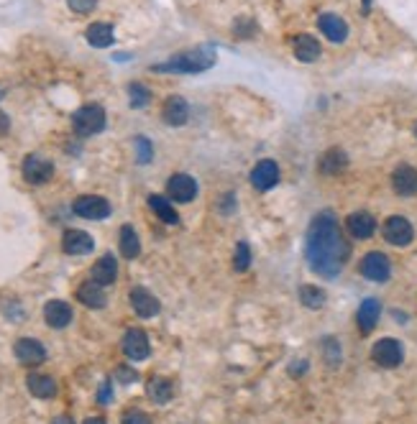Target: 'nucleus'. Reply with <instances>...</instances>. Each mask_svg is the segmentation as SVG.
I'll return each instance as SVG.
<instances>
[{"label": "nucleus", "mask_w": 417, "mask_h": 424, "mask_svg": "<svg viewBox=\"0 0 417 424\" xmlns=\"http://www.w3.org/2000/svg\"><path fill=\"white\" fill-rule=\"evenodd\" d=\"M391 187L399 197H412L417 195V169L410 164H402L391 174Z\"/></svg>", "instance_id": "obj_14"}, {"label": "nucleus", "mask_w": 417, "mask_h": 424, "mask_svg": "<svg viewBox=\"0 0 417 424\" xmlns=\"http://www.w3.org/2000/svg\"><path fill=\"white\" fill-rule=\"evenodd\" d=\"M54 177V164L49 158L39 156V153H31V156L23 158V179L28 184H44Z\"/></svg>", "instance_id": "obj_6"}, {"label": "nucleus", "mask_w": 417, "mask_h": 424, "mask_svg": "<svg viewBox=\"0 0 417 424\" xmlns=\"http://www.w3.org/2000/svg\"><path fill=\"white\" fill-rule=\"evenodd\" d=\"M215 64V51L210 46H197V49L182 51L164 64H154V72H182V75H195V72H205Z\"/></svg>", "instance_id": "obj_2"}, {"label": "nucleus", "mask_w": 417, "mask_h": 424, "mask_svg": "<svg viewBox=\"0 0 417 424\" xmlns=\"http://www.w3.org/2000/svg\"><path fill=\"white\" fill-rule=\"evenodd\" d=\"M121 254L126 259H136L141 254V243H139V235L131 225H123L121 228Z\"/></svg>", "instance_id": "obj_28"}, {"label": "nucleus", "mask_w": 417, "mask_h": 424, "mask_svg": "<svg viewBox=\"0 0 417 424\" xmlns=\"http://www.w3.org/2000/svg\"><path fill=\"white\" fill-rule=\"evenodd\" d=\"M318 28L333 44H343L348 38V23L340 16H335V13H323L320 18H318Z\"/></svg>", "instance_id": "obj_11"}, {"label": "nucleus", "mask_w": 417, "mask_h": 424, "mask_svg": "<svg viewBox=\"0 0 417 424\" xmlns=\"http://www.w3.org/2000/svg\"><path fill=\"white\" fill-rule=\"evenodd\" d=\"M346 166H348V156L343 148H327L320 156V161H318V169L323 174H327V177H335L340 171H346Z\"/></svg>", "instance_id": "obj_20"}, {"label": "nucleus", "mask_w": 417, "mask_h": 424, "mask_svg": "<svg viewBox=\"0 0 417 424\" xmlns=\"http://www.w3.org/2000/svg\"><path fill=\"white\" fill-rule=\"evenodd\" d=\"M72 210H75V215L85 217V220H105V217L110 215V202L103 200V197L82 195L75 200Z\"/></svg>", "instance_id": "obj_5"}, {"label": "nucleus", "mask_w": 417, "mask_h": 424, "mask_svg": "<svg viewBox=\"0 0 417 424\" xmlns=\"http://www.w3.org/2000/svg\"><path fill=\"white\" fill-rule=\"evenodd\" d=\"M148 207L154 210L156 217H159V220H164V222H167V225H174V222L180 220V215L174 212L172 205H169L167 200H164V197H159V195L148 197Z\"/></svg>", "instance_id": "obj_29"}, {"label": "nucleus", "mask_w": 417, "mask_h": 424, "mask_svg": "<svg viewBox=\"0 0 417 424\" xmlns=\"http://www.w3.org/2000/svg\"><path fill=\"white\" fill-rule=\"evenodd\" d=\"M346 230L353 235V238H359V241H366V238H372L374 230H377V220H374L372 212H366V210H359V212H353V215H348Z\"/></svg>", "instance_id": "obj_15"}, {"label": "nucleus", "mask_w": 417, "mask_h": 424, "mask_svg": "<svg viewBox=\"0 0 417 424\" xmlns=\"http://www.w3.org/2000/svg\"><path fill=\"white\" fill-rule=\"evenodd\" d=\"M16 358H18L23 366H39L46 361V350L39 340H31V337H21L13 348Z\"/></svg>", "instance_id": "obj_12"}, {"label": "nucleus", "mask_w": 417, "mask_h": 424, "mask_svg": "<svg viewBox=\"0 0 417 424\" xmlns=\"http://www.w3.org/2000/svg\"><path fill=\"white\" fill-rule=\"evenodd\" d=\"M361 273H364L369 281H386L391 276V263L384 254H379V251H372V254H366L364 261H361Z\"/></svg>", "instance_id": "obj_7"}, {"label": "nucleus", "mask_w": 417, "mask_h": 424, "mask_svg": "<svg viewBox=\"0 0 417 424\" xmlns=\"http://www.w3.org/2000/svg\"><path fill=\"white\" fill-rule=\"evenodd\" d=\"M381 233H384L386 243H391V246H399V248L410 246L412 238H415V228H412V222L407 220V217H402V215L389 217V220L384 222Z\"/></svg>", "instance_id": "obj_4"}, {"label": "nucleus", "mask_w": 417, "mask_h": 424, "mask_svg": "<svg viewBox=\"0 0 417 424\" xmlns=\"http://www.w3.org/2000/svg\"><path fill=\"white\" fill-rule=\"evenodd\" d=\"M52 424H75V422H72V417H67V414H62V417H57Z\"/></svg>", "instance_id": "obj_38"}, {"label": "nucleus", "mask_w": 417, "mask_h": 424, "mask_svg": "<svg viewBox=\"0 0 417 424\" xmlns=\"http://www.w3.org/2000/svg\"><path fill=\"white\" fill-rule=\"evenodd\" d=\"M87 41H90L95 49H105L116 41V33H113V26L110 23H92L87 28Z\"/></svg>", "instance_id": "obj_26"}, {"label": "nucleus", "mask_w": 417, "mask_h": 424, "mask_svg": "<svg viewBox=\"0 0 417 424\" xmlns=\"http://www.w3.org/2000/svg\"><path fill=\"white\" fill-rule=\"evenodd\" d=\"M77 299L85 307H90V310H100V307H105V302H108L103 286L97 284V281H85V284H80Z\"/></svg>", "instance_id": "obj_21"}, {"label": "nucleus", "mask_w": 417, "mask_h": 424, "mask_svg": "<svg viewBox=\"0 0 417 424\" xmlns=\"http://www.w3.org/2000/svg\"><path fill=\"white\" fill-rule=\"evenodd\" d=\"M85 424H105V422H103V419L92 417V419H87V422H85Z\"/></svg>", "instance_id": "obj_39"}, {"label": "nucleus", "mask_w": 417, "mask_h": 424, "mask_svg": "<svg viewBox=\"0 0 417 424\" xmlns=\"http://www.w3.org/2000/svg\"><path fill=\"white\" fill-rule=\"evenodd\" d=\"M300 302L305 304V307H310V310H318V307H323L325 304V294H323L318 286H300Z\"/></svg>", "instance_id": "obj_30"}, {"label": "nucleus", "mask_w": 417, "mask_h": 424, "mask_svg": "<svg viewBox=\"0 0 417 424\" xmlns=\"http://www.w3.org/2000/svg\"><path fill=\"white\" fill-rule=\"evenodd\" d=\"M131 307H134L139 317H156L161 310L159 299L148 289H143V286H134L131 289Z\"/></svg>", "instance_id": "obj_13"}, {"label": "nucleus", "mask_w": 417, "mask_h": 424, "mask_svg": "<svg viewBox=\"0 0 417 424\" xmlns=\"http://www.w3.org/2000/svg\"><path fill=\"white\" fill-rule=\"evenodd\" d=\"M172 396H174V386L169 379L156 376V379L148 381V399L154 401V404H167Z\"/></svg>", "instance_id": "obj_27"}, {"label": "nucleus", "mask_w": 417, "mask_h": 424, "mask_svg": "<svg viewBox=\"0 0 417 424\" xmlns=\"http://www.w3.org/2000/svg\"><path fill=\"white\" fill-rule=\"evenodd\" d=\"M123 353L131 361H146L148 358V337L143 330H129L123 337Z\"/></svg>", "instance_id": "obj_16"}, {"label": "nucleus", "mask_w": 417, "mask_h": 424, "mask_svg": "<svg viewBox=\"0 0 417 424\" xmlns=\"http://www.w3.org/2000/svg\"><path fill=\"white\" fill-rule=\"evenodd\" d=\"M292 46H295V57L300 59V62H315V59L320 57V44H318V38L310 36V33L295 36Z\"/></svg>", "instance_id": "obj_23"}, {"label": "nucleus", "mask_w": 417, "mask_h": 424, "mask_svg": "<svg viewBox=\"0 0 417 424\" xmlns=\"http://www.w3.org/2000/svg\"><path fill=\"white\" fill-rule=\"evenodd\" d=\"M62 248L70 256H85L95 248V241L85 230H67L65 238H62Z\"/></svg>", "instance_id": "obj_17"}, {"label": "nucleus", "mask_w": 417, "mask_h": 424, "mask_svg": "<svg viewBox=\"0 0 417 424\" xmlns=\"http://www.w3.org/2000/svg\"><path fill=\"white\" fill-rule=\"evenodd\" d=\"M379 315H381V304L377 299H366L359 307V330L361 332H372L379 322Z\"/></svg>", "instance_id": "obj_25"}, {"label": "nucleus", "mask_w": 417, "mask_h": 424, "mask_svg": "<svg viewBox=\"0 0 417 424\" xmlns=\"http://www.w3.org/2000/svg\"><path fill=\"white\" fill-rule=\"evenodd\" d=\"M44 320L49 327L54 330H62L67 327V325L72 322V307L67 302H59V299H54V302H49L44 307Z\"/></svg>", "instance_id": "obj_19"}, {"label": "nucleus", "mask_w": 417, "mask_h": 424, "mask_svg": "<svg viewBox=\"0 0 417 424\" xmlns=\"http://www.w3.org/2000/svg\"><path fill=\"white\" fill-rule=\"evenodd\" d=\"M161 115H164V123H167V126H185L187 118H190V105L185 102V97L172 95L164 102Z\"/></svg>", "instance_id": "obj_18"}, {"label": "nucleus", "mask_w": 417, "mask_h": 424, "mask_svg": "<svg viewBox=\"0 0 417 424\" xmlns=\"http://www.w3.org/2000/svg\"><path fill=\"white\" fill-rule=\"evenodd\" d=\"M3 95H6V89H3V87H0V100H3Z\"/></svg>", "instance_id": "obj_40"}, {"label": "nucleus", "mask_w": 417, "mask_h": 424, "mask_svg": "<svg viewBox=\"0 0 417 424\" xmlns=\"http://www.w3.org/2000/svg\"><path fill=\"white\" fill-rule=\"evenodd\" d=\"M97 0H67V6L72 8L75 13H90L95 8Z\"/></svg>", "instance_id": "obj_35"}, {"label": "nucleus", "mask_w": 417, "mask_h": 424, "mask_svg": "<svg viewBox=\"0 0 417 424\" xmlns=\"http://www.w3.org/2000/svg\"><path fill=\"white\" fill-rule=\"evenodd\" d=\"M118 279V263L113 256H103V259L95 261V266H92V281H97L100 286H108Z\"/></svg>", "instance_id": "obj_22"}, {"label": "nucleus", "mask_w": 417, "mask_h": 424, "mask_svg": "<svg viewBox=\"0 0 417 424\" xmlns=\"http://www.w3.org/2000/svg\"><path fill=\"white\" fill-rule=\"evenodd\" d=\"M372 355H374V361H377L381 368H397L404 358V350L397 340L384 337V340H379L377 345L372 348Z\"/></svg>", "instance_id": "obj_8"}, {"label": "nucleus", "mask_w": 417, "mask_h": 424, "mask_svg": "<svg viewBox=\"0 0 417 424\" xmlns=\"http://www.w3.org/2000/svg\"><path fill=\"white\" fill-rule=\"evenodd\" d=\"M72 128L77 136H95L105 128V110L95 102L82 105L77 113L72 115Z\"/></svg>", "instance_id": "obj_3"}, {"label": "nucleus", "mask_w": 417, "mask_h": 424, "mask_svg": "<svg viewBox=\"0 0 417 424\" xmlns=\"http://www.w3.org/2000/svg\"><path fill=\"white\" fill-rule=\"evenodd\" d=\"M97 401H100V404H108L110 401V381H105L103 386H100V391H97Z\"/></svg>", "instance_id": "obj_37"}, {"label": "nucleus", "mask_w": 417, "mask_h": 424, "mask_svg": "<svg viewBox=\"0 0 417 424\" xmlns=\"http://www.w3.org/2000/svg\"><path fill=\"white\" fill-rule=\"evenodd\" d=\"M305 254H308L310 268L315 273L325 276V279H335L340 268H343V263L348 261L351 246H348V241L340 233V225L330 210L320 212L310 222Z\"/></svg>", "instance_id": "obj_1"}, {"label": "nucleus", "mask_w": 417, "mask_h": 424, "mask_svg": "<svg viewBox=\"0 0 417 424\" xmlns=\"http://www.w3.org/2000/svg\"><path fill=\"white\" fill-rule=\"evenodd\" d=\"M167 192L174 202H182V205L193 202L195 197H197V182H195L190 174H174L167 182Z\"/></svg>", "instance_id": "obj_10"}, {"label": "nucleus", "mask_w": 417, "mask_h": 424, "mask_svg": "<svg viewBox=\"0 0 417 424\" xmlns=\"http://www.w3.org/2000/svg\"><path fill=\"white\" fill-rule=\"evenodd\" d=\"M123 424H151V419L139 409H131V412L123 414Z\"/></svg>", "instance_id": "obj_34"}, {"label": "nucleus", "mask_w": 417, "mask_h": 424, "mask_svg": "<svg viewBox=\"0 0 417 424\" xmlns=\"http://www.w3.org/2000/svg\"><path fill=\"white\" fill-rule=\"evenodd\" d=\"M415 138H417V123H415Z\"/></svg>", "instance_id": "obj_41"}, {"label": "nucleus", "mask_w": 417, "mask_h": 424, "mask_svg": "<svg viewBox=\"0 0 417 424\" xmlns=\"http://www.w3.org/2000/svg\"><path fill=\"white\" fill-rule=\"evenodd\" d=\"M233 266H236L238 271H246V268L251 266V251H249V246H246V243H238V246H236Z\"/></svg>", "instance_id": "obj_32"}, {"label": "nucleus", "mask_w": 417, "mask_h": 424, "mask_svg": "<svg viewBox=\"0 0 417 424\" xmlns=\"http://www.w3.org/2000/svg\"><path fill=\"white\" fill-rule=\"evenodd\" d=\"M28 391L36 399H54L57 396V381L46 374H33L28 376Z\"/></svg>", "instance_id": "obj_24"}, {"label": "nucleus", "mask_w": 417, "mask_h": 424, "mask_svg": "<svg viewBox=\"0 0 417 424\" xmlns=\"http://www.w3.org/2000/svg\"><path fill=\"white\" fill-rule=\"evenodd\" d=\"M116 376H118L121 384H131V381H136V371H131V368H126V366L116 368Z\"/></svg>", "instance_id": "obj_36"}, {"label": "nucleus", "mask_w": 417, "mask_h": 424, "mask_svg": "<svg viewBox=\"0 0 417 424\" xmlns=\"http://www.w3.org/2000/svg\"><path fill=\"white\" fill-rule=\"evenodd\" d=\"M276 182H279V166L271 158H264L251 169V184L259 192H269L271 187H276Z\"/></svg>", "instance_id": "obj_9"}, {"label": "nucleus", "mask_w": 417, "mask_h": 424, "mask_svg": "<svg viewBox=\"0 0 417 424\" xmlns=\"http://www.w3.org/2000/svg\"><path fill=\"white\" fill-rule=\"evenodd\" d=\"M129 95H131V105H134V108H143V105L148 102V89L143 87V85H139V82L131 85Z\"/></svg>", "instance_id": "obj_33"}, {"label": "nucleus", "mask_w": 417, "mask_h": 424, "mask_svg": "<svg viewBox=\"0 0 417 424\" xmlns=\"http://www.w3.org/2000/svg\"><path fill=\"white\" fill-rule=\"evenodd\" d=\"M136 158L139 164H148L154 158V146L148 138H136Z\"/></svg>", "instance_id": "obj_31"}]
</instances>
